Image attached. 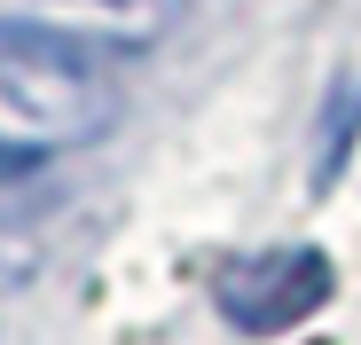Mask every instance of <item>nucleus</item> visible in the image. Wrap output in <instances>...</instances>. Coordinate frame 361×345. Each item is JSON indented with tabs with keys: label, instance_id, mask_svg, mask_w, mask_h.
I'll use <instances>...</instances> for the list:
<instances>
[{
	"label": "nucleus",
	"instance_id": "1",
	"mask_svg": "<svg viewBox=\"0 0 361 345\" xmlns=\"http://www.w3.org/2000/svg\"><path fill=\"white\" fill-rule=\"evenodd\" d=\"M118 79L79 47H55L32 32H0V172H32L63 149H87L118 126Z\"/></svg>",
	"mask_w": 361,
	"mask_h": 345
},
{
	"label": "nucleus",
	"instance_id": "2",
	"mask_svg": "<svg viewBox=\"0 0 361 345\" xmlns=\"http://www.w3.org/2000/svg\"><path fill=\"white\" fill-rule=\"evenodd\" d=\"M212 299L235 330H252V337H275V330H298L322 299H330V259L314 244H275L259 259H235L220 267L212 282Z\"/></svg>",
	"mask_w": 361,
	"mask_h": 345
},
{
	"label": "nucleus",
	"instance_id": "3",
	"mask_svg": "<svg viewBox=\"0 0 361 345\" xmlns=\"http://www.w3.org/2000/svg\"><path fill=\"white\" fill-rule=\"evenodd\" d=\"M180 0H0V32H32L79 55H142L173 32Z\"/></svg>",
	"mask_w": 361,
	"mask_h": 345
},
{
	"label": "nucleus",
	"instance_id": "4",
	"mask_svg": "<svg viewBox=\"0 0 361 345\" xmlns=\"http://www.w3.org/2000/svg\"><path fill=\"white\" fill-rule=\"evenodd\" d=\"M353 126H361V79L338 94V110H330V126H322V172L314 181H330V172L345 165V149H353Z\"/></svg>",
	"mask_w": 361,
	"mask_h": 345
},
{
	"label": "nucleus",
	"instance_id": "5",
	"mask_svg": "<svg viewBox=\"0 0 361 345\" xmlns=\"http://www.w3.org/2000/svg\"><path fill=\"white\" fill-rule=\"evenodd\" d=\"M32 267H39V244L24 236L16 220H0V291H16V282H24Z\"/></svg>",
	"mask_w": 361,
	"mask_h": 345
}]
</instances>
